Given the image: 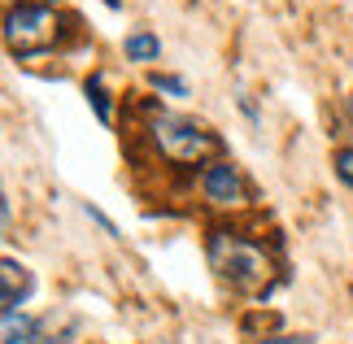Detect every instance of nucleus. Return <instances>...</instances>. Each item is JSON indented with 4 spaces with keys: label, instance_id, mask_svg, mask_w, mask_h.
Listing matches in <instances>:
<instances>
[{
    "label": "nucleus",
    "instance_id": "nucleus-1",
    "mask_svg": "<svg viewBox=\"0 0 353 344\" xmlns=\"http://www.w3.org/2000/svg\"><path fill=\"white\" fill-rule=\"evenodd\" d=\"M210 266L232 292H257L270 283V257L253 240L232 236V231H214L210 236Z\"/></svg>",
    "mask_w": 353,
    "mask_h": 344
},
{
    "label": "nucleus",
    "instance_id": "nucleus-2",
    "mask_svg": "<svg viewBox=\"0 0 353 344\" xmlns=\"http://www.w3.org/2000/svg\"><path fill=\"white\" fill-rule=\"evenodd\" d=\"M148 131H153V144L161 148V157L174 161V166H201L223 148L219 135H210L201 122H188L179 114H157Z\"/></svg>",
    "mask_w": 353,
    "mask_h": 344
},
{
    "label": "nucleus",
    "instance_id": "nucleus-3",
    "mask_svg": "<svg viewBox=\"0 0 353 344\" xmlns=\"http://www.w3.org/2000/svg\"><path fill=\"white\" fill-rule=\"evenodd\" d=\"M57 13L48 5H39V0H22V5L9 9L5 18V39H9V52H18V57H35V52H44L57 44Z\"/></svg>",
    "mask_w": 353,
    "mask_h": 344
},
{
    "label": "nucleus",
    "instance_id": "nucleus-4",
    "mask_svg": "<svg viewBox=\"0 0 353 344\" xmlns=\"http://www.w3.org/2000/svg\"><path fill=\"white\" fill-rule=\"evenodd\" d=\"M201 192H205L210 205L232 210V205H244V196H249V183H244V174H240L236 161H210V166L201 170Z\"/></svg>",
    "mask_w": 353,
    "mask_h": 344
},
{
    "label": "nucleus",
    "instance_id": "nucleus-5",
    "mask_svg": "<svg viewBox=\"0 0 353 344\" xmlns=\"http://www.w3.org/2000/svg\"><path fill=\"white\" fill-rule=\"evenodd\" d=\"M26 296H31V274H26V266H18L13 257H5L0 261V314L22 310Z\"/></svg>",
    "mask_w": 353,
    "mask_h": 344
},
{
    "label": "nucleus",
    "instance_id": "nucleus-6",
    "mask_svg": "<svg viewBox=\"0 0 353 344\" xmlns=\"http://www.w3.org/2000/svg\"><path fill=\"white\" fill-rule=\"evenodd\" d=\"M122 52H127V61H157L161 57V39L153 31H131L127 35V44H122Z\"/></svg>",
    "mask_w": 353,
    "mask_h": 344
},
{
    "label": "nucleus",
    "instance_id": "nucleus-7",
    "mask_svg": "<svg viewBox=\"0 0 353 344\" xmlns=\"http://www.w3.org/2000/svg\"><path fill=\"white\" fill-rule=\"evenodd\" d=\"M39 332V318H26V314H5V344H31Z\"/></svg>",
    "mask_w": 353,
    "mask_h": 344
},
{
    "label": "nucleus",
    "instance_id": "nucleus-8",
    "mask_svg": "<svg viewBox=\"0 0 353 344\" xmlns=\"http://www.w3.org/2000/svg\"><path fill=\"white\" fill-rule=\"evenodd\" d=\"M88 105L97 109V118H101V122H114L110 92H105V79H101V74H92V83H88Z\"/></svg>",
    "mask_w": 353,
    "mask_h": 344
},
{
    "label": "nucleus",
    "instance_id": "nucleus-9",
    "mask_svg": "<svg viewBox=\"0 0 353 344\" xmlns=\"http://www.w3.org/2000/svg\"><path fill=\"white\" fill-rule=\"evenodd\" d=\"M153 88L157 92H170V96H188V83L179 74H153Z\"/></svg>",
    "mask_w": 353,
    "mask_h": 344
},
{
    "label": "nucleus",
    "instance_id": "nucleus-10",
    "mask_svg": "<svg viewBox=\"0 0 353 344\" xmlns=\"http://www.w3.org/2000/svg\"><path fill=\"white\" fill-rule=\"evenodd\" d=\"M83 214H88V218H92V223H97V227L105 231V236H114V240L122 236V231H118V223H114V218H105V214L97 210V205H83Z\"/></svg>",
    "mask_w": 353,
    "mask_h": 344
},
{
    "label": "nucleus",
    "instance_id": "nucleus-11",
    "mask_svg": "<svg viewBox=\"0 0 353 344\" xmlns=\"http://www.w3.org/2000/svg\"><path fill=\"white\" fill-rule=\"evenodd\" d=\"M336 174L353 188V148H336Z\"/></svg>",
    "mask_w": 353,
    "mask_h": 344
},
{
    "label": "nucleus",
    "instance_id": "nucleus-12",
    "mask_svg": "<svg viewBox=\"0 0 353 344\" xmlns=\"http://www.w3.org/2000/svg\"><path fill=\"white\" fill-rule=\"evenodd\" d=\"M253 344H314L310 336H266V340H253Z\"/></svg>",
    "mask_w": 353,
    "mask_h": 344
}]
</instances>
